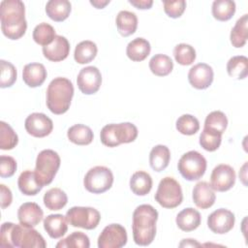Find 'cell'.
I'll return each instance as SVG.
<instances>
[{
  "label": "cell",
  "instance_id": "9c48e42d",
  "mask_svg": "<svg viewBox=\"0 0 248 248\" xmlns=\"http://www.w3.org/2000/svg\"><path fill=\"white\" fill-rule=\"evenodd\" d=\"M65 217L71 226L85 230L96 229L101 220L100 212L89 206H73L67 211Z\"/></svg>",
  "mask_w": 248,
  "mask_h": 248
},
{
  "label": "cell",
  "instance_id": "d6986e66",
  "mask_svg": "<svg viewBox=\"0 0 248 248\" xmlns=\"http://www.w3.org/2000/svg\"><path fill=\"white\" fill-rule=\"evenodd\" d=\"M44 217V212L36 202H24L17 210V219L19 224L25 227H36Z\"/></svg>",
  "mask_w": 248,
  "mask_h": 248
},
{
  "label": "cell",
  "instance_id": "8fae6325",
  "mask_svg": "<svg viewBox=\"0 0 248 248\" xmlns=\"http://www.w3.org/2000/svg\"><path fill=\"white\" fill-rule=\"evenodd\" d=\"M128 240L126 229L120 224H110L104 228L98 237L99 248H121Z\"/></svg>",
  "mask_w": 248,
  "mask_h": 248
},
{
  "label": "cell",
  "instance_id": "c3c4849f",
  "mask_svg": "<svg viewBox=\"0 0 248 248\" xmlns=\"http://www.w3.org/2000/svg\"><path fill=\"white\" fill-rule=\"evenodd\" d=\"M129 3L139 10H148L152 7V0H129Z\"/></svg>",
  "mask_w": 248,
  "mask_h": 248
},
{
  "label": "cell",
  "instance_id": "7c38bea8",
  "mask_svg": "<svg viewBox=\"0 0 248 248\" xmlns=\"http://www.w3.org/2000/svg\"><path fill=\"white\" fill-rule=\"evenodd\" d=\"M235 178L236 175L233 168L226 164H220L211 172L210 185L217 192H226L233 187Z\"/></svg>",
  "mask_w": 248,
  "mask_h": 248
},
{
  "label": "cell",
  "instance_id": "9a60e30c",
  "mask_svg": "<svg viewBox=\"0 0 248 248\" xmlns=\"http://www.w3.org/2000/svg\"><path fill=\"white\" fill-rule=\"evenodd\" d=\"M234 222V214L226 208L216 209L207 218V226L209 230L218 234H224L232 230Z\"/></svg>",
  "mask_w": 248,
  "mask_h": 248
},
{
  "label": "cell",
  "instance_id": "d4e9b609",
  "mask_svg": "<svg viewBox=\"0 0 248 248\" xmlns=\"http://www.w3.org/2000/svg\"><path fill=\"white\" fill-rule=\"evenodd\" d=\"M170 151L168 146L163 144L155 145L149 153V164L153 170L162 171L164 170L170 163Z\"/></svg>",
  "mask_w": 248,
  "mask_h": 248
},
{
  "label": "cell",
  "instance_id": "6da1fadb",
  "mask_svg": "<svg viewBox=\"0 0 248 248\" xmlns=\"http://www.w3.org/2000/svg\"><path fill=\"white\" fill-rule=\"evenodd\" d=\"M1 30L11 40L20 39L26 32L25 7L20 0H4L0 4Z\"/></svg>",
  "mask_w": 248,
  "mask_h": 248
},
{
  "label": "cell",
  "instance_id": "836d02e7",
  "mask_svg": "<svg viewBox=\"0 0 248 248\" xmlns=\"http://www.w3.org/2000/svg\"><path fill=\"white\" fill-rule=\"evenodd\" d=\"M44 204L49 210H60L68 202L66 193L60 188H51L44 195Z\"/></svg>",
  "mask_w": 248,
  "mask_h": 248
},
{
  "label": "cell",
  "instance_id": "30bf717a",
  "mask_svg": "<svg viewBox=\"0 0 248 248\" xmlns=\"http://www.w3.org/2000/svg\"><path fill=\"white\" fill-rule=\"evenodd\" d=\"M11 241L14 247L20 248H46V243L35 229L21 224H14L11 231Z\"/></svg>",
  "mask_w": 248,
  "mask_h": 248
},
{
  "label": "cell",
  "instance_id": "b9f144b4",
  "mask_svg": "<svg viewBox=\"0 0 248 248\" xmlns=\"http://www.w3.org/2000/svg\"><path fill=\"white\" fill-rule=\"evenodd\" d=\"M222 141V135L215 132L203 129L200 135V144L201 146L209 152L217 150Z\"/></svg>",
  "mask_w": 248,
  "mask_h": 248
},
{
  "label": "cell",
  "instance_id": "681fc988",
  "mask_svg": "<svg viewBox=\"0 0 248 248\" xmlns=\"http://www.w3.org/2000/svg\"><path fill=\"white\" fill-rule=\"evenodd\" d=\"M108 3H109V0H106V1L93 0V1H90V4L93 5L96 9H104Z\"/></svg>",
  "mask_w": 248,
  "mask_h": 248
},
{
  "label": "cell",
  "instance_id": "ac0fdd59",
  "mask_svg": "<svg viewBox=\"0 0 248 248\" xmlns=\"http://www.w3.org/2000/svg\"><path fill=\"white\" fill-rule=\"evenodd\" d=\"M194 203L201 209H207L211 207L216 200V195L211 185L206 181L198 182L192 194Z\"/></svg>",
  "mask_w": 248,
  "mask_h": 248
},
{
  "label": "cell",
  "instance_id": "7bdbcfd3",
  "mask_svg": "<svg viewBox=\"0 0 248 248\" xmlns=\"http://www.w3.org/2000/svg\"><path fill=\"white\" fill-rule=\"evenodd\" d=\"M1 66V76H0V87L7 88L11 87L16 80V69L9 61L0 60Z\"/></svg>",
  "mask_w": 248,
  "mask_h": 248
},
{
  "label": "cell",
  "instance_id": "e575fe53",
  "mask_svg": "<svg viewBox=\"0 0 248 248\" xmlns=\"http://www.w3.org/2000/svg\"><path fill=\"white\" fill-rule=\"evenodd\" d=\"M212 16L219 21L230 20L235 13V3L231 0H215L212 3Z\"/></svg>",
  "mask_w": 248,
  "mask_h": 248
},
{
  "label": "cell",
  "instance_id": "2e32d148",
  "mask_svg": "<svg viewBox=\"0 0 248 248\" xmlns=\"http://www.w3.org/2000/svg\"><path fill=\"white\" fill-rule=\"evenodd\" d=\"M214 78L212 68L206 63H199L194 65L188 73V80L190 84L196 89L208 88Z\"/></svg>",
  "mask_w": 248,
  "mask_h": 248
},
{
  "label": "cell",
  "instance_id": "1f68e13d",
  "mask_svg": "<svg viewBox=\"0 0 248 248\" xmlns=\"http://www.w3.org/2000/svg\"><path fill=\"white\" fill-rule=\"evenodd\" d=\"M149 69L155 76L166 77L171 73L173 62L170 56L158 53L151 57L149 61Z\"/></svg>",
  "mask_w": 248,
  "mask_h": 248
},
{
  "label": "cell",
  "instance_id": "e0dca14e",
  "mask_svg": "<svg viewBox=\"0 0 248 248\" xmlns=\"http://www.w3.org/2000/svg\"><path fill=\"white\" fill-rule=\"evenodd\" d=\"M70 53V44L68 40L61 36L56 35L53 42L48 46H43L44 56L52 62H60L65 60Z\"/></svg>",
  "mask_w": 248,
  "mask_h": 248
},
{
  "label": "cell",
  "instance_id": "83f0119b",
  "mask_svg": "<svg viewBox=\"0 0 248 248\" xmlns=\"http://www.w3.org/2000/svg\"><path fill=\"white\" fill-rule=\"evenodd\" d=\"M17 185L19 191L25 196H35L43 188V186L38 182L35 172L30 170H26L20 173Z\"/></svg>",
  "mask_w": 248,
  "mask_h": 248
},
{
  "label": "cell",
  "instance_id": "277c9868",
  "mask_svg": "<svg viewBox=\"0 0 248 248\" xmlns=\"http://www.w3.org/2000/svg\"><path fill=\"white\" fill-rule=\"evenodd\" d=\"M138 137V128L131 122L108 124L103 127L100 139L104 145L115 147L121 143L133 142Z\"/></svg>",
  "mask_w": 248,
  "mask_h": 248
},
{
  "label": "cell",
  "instance_id": "d590c367",
  "mask_svg": "<svg viewBox=\"0 0 248 248\" xmlns=\"http://www.w3.org/2000/svg\"><path fill=\"white\" fill-rule=\"evenodd\" d=\"M228 126V118L226 114L220 110L211 111L204 120L203 129L223 135Z\"/></svg>",
  "mask_w": 248,
  "mask_h": 248
},
{
  "label": "cell",
  "instance_id": "d6a6232c",
  "mask_svg": "<svg viewBox=\"0 0 248 248\" xmlns=\"http://www.w3.org/2000/svg\"><path fill=\"white\" fill-rule=\"evenodd\" d=\"M228 75L236 79H244L248 75V59L244 55L230 58L227 63Z\"/></svg>",
  "mask_w": 248,
  "mask_h": 248
},
{
  "label": "cell",
  "instance_id": "f6af8a7d",
  "mask_svg": "<svg viewBox=\"0 0 248 248\" xmlns=\"http://www.w3.org/2000/svg\"><path fill=\"white\" fill-rule=\"evenodd\" d=\"M16 161L11 157L2 155L0 157V176L2 178L11 177L16 170Z\"/></svg>",
  "mask_w": 248,
  "mask_h": 248
},
{
  "label": "cell",
  "instance_id": "8992f818",
  "mask_svg": "<svg viewBox=\"0 0 248 248\" xmlns=\"http://www.w3.org/2000/svg\"><path fill=\"white\" fill-rule=\"evenodd\" d=\"M206 160L198 151L191 150L181 156L177 168L180 174L189 181L199 180L206 170Z\"/></svg>",
  "mask_w": 248,
  "mask_h": 248
},
{
  "label": "cell",
  "instance_id": "f546056e",
  "mask_svg": "<svg viewBox=\"0 0 248 248\" xmlns=\"http://www.w3.org/2000/svg\"><path fill=\"white\" fill-rule=\"evenodd\" d=\"M248 15H243L240 18L237 19L234 26L232 27L230 35L231 44L232 46L239 48L245 46L248 38Z\"/></svg>",
  "mask_w": 248,
  "mask_h": 248
},
{
  "label": "cell",
  "instance_id": "ffe728a7",
  "mask_svg": "<svg viewBox=\"0 0 248 248\" xmlns=\"http://www.w3.org/2000/svg\"><path fill=\"white\" fill-rule=\"evenodd\" d=\"M46 76V70L41 63L26 64L22 70V79L31 88L41 86L45 82Z\"/></svg>",
  "mask_w": 248,
  "mask_h": 248
},
{
  "label": "cell",
  "instance_id": "ba28073f",
  "mask_svg": "<svg viewBox=\"0 0 248 248\" xmlns=\"http://www.w3.org/2000/svg\"><path fill=\"white\" fill-rule=\"evenodd\" d=\"M113 183L111 170L104 166L91 168L83 178L84 188L93 194H102L109 190Z\"/></svg>",
  "mask_w": 248,
  "mask_h": 248
},
{
  "label": "cell",
  "instance_id": "4dcf8cb0",
  "mask_svg": "<svg viewBox=\"0 0 248 248\" xmlns=\"http://www.w3.org/2000/svg\"><path fill=\"white\" fill-rule=\"evenodd\" d=\"M98 48L92 41H82L77 45L74 52V58L78 64L90 63L97 55Z\"/></svg>",
  "mask_w": 248,
  "mask_h": 248
},
{
  "label": "cell",
  "instance_id": "7402d4cb",
  "mask_svg": "<svg viewBox=\"0 0 248 248\" xmlns=\"http://www.w3.org/2000/svg\"><path fill=\"white\" fill-rule=\"evenodd\" d=\"M175 222L181 231L192 232L199 228L202 222V217L198 210L192 207H187L177 214Z\"/></svg>",
  "mask_w": 248,
  "mask_h": 248
},
{
  "label": "cell",
  "instance_id": "7dc6e473",
  "mask_svg": "<svg viewBox=\"0 0 248 248\" xmlns=\"http://www.w3.org/2000/svg\"><path fill=\"white\" fill-rule=\"evenodd\" d=\"M0 199H1V207L4 209L11 205L13 201V195L7 186L4 184H0Z\"/></svg>",
  "mask_w": 248,
  "mask_h": 248
},
{
  "label": "cell",
  "instance_id": "52a82bcc",
  "mask_svg": "<svg viewBox=\"0 0 248 248\" xmlns=\"http://www.w3.org/2000/svg\"><path fill=\"white\" fill-rule=\"evenodd\" d=\"M156 202L165 208H175L181 204L183 194L180 184L173 177H164L155 194Z\"/></svg>",
  "mask_w": 248,
  "mask_h": 248
},
{
  "label": "cell",
  "instance_id": "f907efd6",
  "mask_svg": "<svg viewBox=\"0 0 248 248\" xmlns=\"http://www.w3.org/2000/svg\"><path fill=\"white\" fill-rule=\"evenodd\" d=\"M179 246H201V244L199 242H197L195 239H191V238H188V239H183V241L179 244Z\"/></svg>",
  "mask_w": 248,
  "mask_h": 248
},
{
  "label": "cell",
  "instance_id": "484cf974",
  "mask_svg": "<svg viewBox=\"0 0 248 248\" xmlns=\"http://www.w3.org/2000/svg\"><path fill=\"white\" fill-rule=\"evenodd\" d=\"M151 46L147 40L143 38H136L131 41L126 47V54L132 61H143L150 53Z\"/></svg>",
  "mask_w": 248,
  "mask_h": 248
},
{
  "label": "cell",
  "instance_id": "4fadbf2b",
  "mask_svg": "<svg viewBox=\"0 0 248 248\" xmlns=\"http://www.w3.org/2000/svg\"><path fill=\"white\" fill-rule=\"evenodd\" d=\"M77 84L81 93L91 95L96 93L102 84V75L97 67L82 68L77 78Z\"/></svg>",
  "mask_w": 248,
  "mask_h": 248
},
{
  "label": "cell",
  "instance_id": "5b68a950",
  "mask_svg": "<svg viewBox=\"0 0 248 248\" xmlns=\"http://www.w3.org/2000/svg\"><path fill=\"white\" fill-rule=\"evenodd\" d=\"M60 157L51 149L42 150L36 159L35 175L38 182L44 187L52 182L60 167Z\"/></svg>",
  "mask_w": 248,
  "mask_h": 248
},
{
  "label": "cell",
  "instance_id": "f35d334b",
  "mask_svg": "<svg viewBox=\"0 0 248 248\" xmlns=\"http://www.w3.org/2000/svg\"><path fill=\"white\" fill-rule=\"evenodd\" d=\"M18 137L13 128L4 121L0 122V148L2 150H11L16 146Z\"/></svg>",
  "mask_w": 248,
  "mask_h": 248
},
{
  "label": "cell",
  "instance_id": "cb8c5ba5",
  "mask_svg": "<svg viewBox=\"0 0 248 248\" xmlns=\"http://www.w3.org/2000/svg\"><path fill=\"white\" fill-rule=\"evenodd\" d=\"M115 23L119 34L123 37H129L137 30L138 17L133 12L120 11L116 16Z\"/></svg>",
  "mask_w": 248,
  "mask_h": 248
},
{
  "label": "cell",
  "instance_id": "bcb514c9",
  "mask_svg": "<svg viewBox=\"0 0 248 248\" xmlns=\"http://www.w3.org/2000/svg\"><path fill=\"white\" fill-rule=\"evenodd\" d=\"M14 226V223L6 222L1 226L0 231V245L2 247H14L11 241V231Z\"/></svg>",
  "mask_w": 248,
  "mask_h": 248
},
{
  "label": "cell",
  "instance_id": "ee69618b",
  "mask_svg": "<svg viewBox=\"0 0 248 248\" xmlns=\"http://www.w3.org/2000/svg\"><path fill=\"white\" fill-rule=\"evenodd\" d=\"M164 11L171 18H177L182 16L186 8L184 0L178 1H164Z\"/></svg>",
  "mask_w": 248,
  "mask_h": 248
},
{
  "label": "cell",
  "instance_id": "5bb4252c",
  "mask_svg": "<svg viewBox=\"0 0 248 248\" xmlns=\"http://www.w3.org/2000/svg\"><path fill=\"white\" fill-rule=\"evenodd\" d=\"M24 127L32 137L45 138L52 132L53 122L45 113L33 112L26 117Z\"/></svg>",
  "mask_w": 248,
  "mask_h": 248
},
{
  "label": "cell",
  "instance_id": "44dd1931",
  "mask_svg": "<svg viewBox=\"0 0 248 248\" xmlns=\"http://www.w3.org/2000/svg\"><path fill=\"white\" fill-rule=\"evenodd\" d=\"M66 217L62 214H50L44 219V229L53 239L62 237L68 231Z\"/></svg>",
  "mask_w": 248,
  "mask_h": 248
},
{
  "label": "cell",
  "instance_id": "7a4b0ae2",
  "mask_svg": "<svg viewBox=\"0 0 248 248\" xmlns=\"http://www.w3.org/2000/svg\"><path fill=\"white\" fill-rule=\"evenodd\" d=\"M158 211L150 204H140L133 212V238L137 245L147 246L156 235Z\"/></svg>",
  "mask_w": 248,
  "mask_h": 248
},
{
  "label": "cell",
  "instance_id": "4316f807",
  "mask_svg": "<svg viewBox=\"0 0 248 248\" xmlns=\"http://www.w3.org/2000/svg\"><path fill=\"white\" fill-rule=\"evenodd\" d=\"M152 184L150 174L143 170L136 171L130 178V189L137 196L147 195L151 191Z\"/></svg>",
  "mask_w": 248,
  "mask_h": 248
},
{
  "label": "cell",
  "instance_id": "60d3db41",
  "mask_svg": "<svg viewBox=\"0 0 248 248\" xmlns=\"http://www.w3.org/2000/svg\"><path fill=\"white\" fill-rule=\"evenodd\" d=\"M173 56L178 64L188 66L195 61L196 50L188 44H178L173 49Z\"/></svg>",
  "mask_w": 248,
  "mask_h": 248
},
{
  "label": "cell",
  "instance_id": "ab89813d",
  "mask_svg": "<svg viewBox=\"0 0 248 248\" xmlns=\"http://www.w3.org/2000/svg\"><path fill=\"white\" fill-rule=\"evenodd\" d=\"M176 130L185 136L195 135L200 130L199 120L191 114H183L176 120Z\"/></svg>",
  "mask_w": 248,
  "mask_h": 248
},
{
  "label": "cell",
  "instance_id": "603a6c76",
  "mask_svg": "<svg viewBox=\"0 0 248 248\" xmlns=\"http://www.w3.org/2000/svg\"><path fill=\"white\" fill-rule=\"evenodd\" d=\"M72 11V5L68 0H49L46 5V16L56 22L68 18Z\"/></svg>",
  "mask_w": 248,
  "mask_h": 248
},
{
  "label": "cell",
  "instance_id": "74e56055",
  "mask_svg": "<svg viewBox=\"0 0 248 248\" xmlns=\"http://www.w3.org/2000/svg\"><path fill=\"white\" fill-rule=\"evenodd\" d=\"M89 246V237L82 232H74L56 244L57 248H88Z\"/></svg>",
  "mask_w": 248,
  "mask_h": 248
},
{
  "label": "cell",
  "instance_id": "f1b7e54d",
  "mask_svg": "<svg viewBox=\"0 0 248 248\" xmlns=\"http://www.w3.org/2000/svg\"><path fill=\"white\" fill-rule=\"evenodd\" d=\"M69 140L78 145H88L92 142L94 135L90 127L83 124H75L68 129Z\"/></svg>",
  "mask_w": 248,
  "mask_h": 248
},
{
  "label": "cell",
  "instance_id": "8d00e7d4",
  "mask_svg": "<svg viewBox=\"0 0 248 248\" xmlns=\"http://www.w3.org/2000/svg\"><path fill=\"white\" fill-rule=\"evenodd\" d=\"M32 36L36 44L46 46L53 42L56 34L54 28L50 24L42 22L34 28Z\"/></svg>",
  "mask_w": 248,
  "mask_h": 248
},
{
  "label": "cell",
  "instance_id": "3957f363",
  "mask_svg": "<svg viewBox=\"0 0 248 248\" xmlns=\"http://www.w3.org/2000/svg\"><path fill=\"white\" fill-rule=\"evenodd\" d=\"M74 96V85L66 78H55L46 89V107L54 114L65 113Z\"/></svg>",
  "mask_w": 248,
  "mask_h": 248
}]
</instances>
